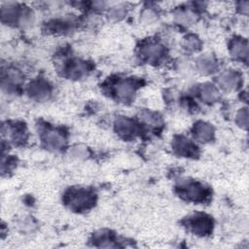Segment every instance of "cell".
Returning <instances> with one entry per match:
<instances>
[{"mask_svg":"<svg viewBox=\"0 0 249 249\" xmlns=\"http://www.w3.org/2000/svg\"><path fill=\"white\" fill-rule=\"evenodd\" d=\"M93 194L86 190H74L71 191L67 202L69 206L75 210H84L91 206L94 201Z\"/></svg>","mask_w":249,"mask_h":249,"instance_id":"cell-1","label":"cell"},{"mask_svg":"<svg viewBox=\"0 0 249 249\" xmlns=\"http://www.w3.org/2000/svg\"><path fill=\"white\" fill-rule=\"evenodd\" d=\"M179 192L185 198L193 201L202 200L206 196V192L200 184L189 180L179 184Z\"/></svg>","mask_w":249,"mask_h":249,"instance_id":"cell-2","label":"cell"},{"mask_svg":"<svg viewBox=\"0 0 249 249\" xmlns=\"http://www.w3.org/2000/svg\"><path fill=\"white\" fill-rule=\"evenodd\" d=\"M218 85L225 90H234L240 83V76L235 71H225L217 79Z\"/></svg>","mask_w":249,"mask_h":249,"instance_id":"cell-3","label":"cell"},{"mask_svg":"<svg viewBox=\"0 0 249 249\" xmlns=\"http://www.w3.org/2000/svg\"><path fill=\"white\" fill-rule=\"evenodd\" d=\"M44 141L46 143V146L52 150L57 151L64 147L65 145V138L62 133L58 130L54 129H49L44 135Z\"/></svg>","mask_w":249,"mask_h":249,"instance_id":"cell-4","label":"cell"},{"mask_svg":"<svg viewBox=\"0 0 249 249\" xmlns=\"http://www.w3.org/2000/svg\"><path fill=\"white\" fill-rule=\"evenodd\" d=\"M211 226H212L211 220L209 219V217L204 215L196 216L190 221V227L192 231L196 234H199V235H204L208 233L211 230Z\"/></svg>","mask_w":249,"mask_h":249,"instance_id":"cell-5","label":"cell"},{"mask_svg":"<svg viewBox=\"0 0 249 249\" xmlns=\"http://www.w3.org/2000/svg\"><path fill=\"white\" fill-rule=\"evenodd\" d=\"M28 92L31 95V97L37 100H45L50 96L51 89L46 82L34 81L29 85Z\"/></svg>","mask_w":249,"mask_h":249,"instance_id":"cell-6","label":"cell"},{"mask_svg":"<svg viewBox=\"0 0 249 249\" xmlns=\"http://www.w3.org/2000/svg\"><path fill=\"white\" fill-rule=\"evenodd\" d=\"M194 135L196 140L205 143L213 138L214 128L208 123L199 122L194 127Z\"/></svg>","mask_w":249,"mask_h":249,"instance_id":"cell-7","label":"cell"},{"mask_svg":"<svg viewBox=\"0 0 249 249\" xmlns=\"http://www.w3.org/2000/svg\"><path fill=\"white\" fill-rule=\"evenodd\" d=\"M141 54L146 60L157 61L162 56L163 48L161 45H160L158 43L151 42L142 47Z\"/></svg>","mask_w":249,"mask_h":249,"instance_id":"cell-8","label":"cell"},{"mask_svg":"<svg viewBox=\"0 0 249 249\" xmlns=\"http://www.w3.org/2000/svg\"><path fill=\"white\" fill-rule=\"evenodd\" d=\"M115 128L116 131L124 137L131 136L136 131L134 122L126 117H119L115 122Z\"/></svg>","mask_w":249,"mask_h":249,"instance_id":"cell-9","label":"cell"},{"mask_svg":"<svg viewBox=\"0 0 249 249\" xmlns=\"http://www.w3.org/2000/svg\"><path fill=\"white\" fill-rule=\"evenodd\" d=\"M135 88H136L135 84L132 81L124 80V81L119 82L116 85L115 91L119 98H121L123 100H126L133 95V93L135 91Z\"/></svg>","mask_w":249,"mask_h":249,"instance_id":"cell-10","label":"cell"},{"mask_svg":"<svg viewBox=\"0 0 249 249\" xmlns=\"http://www.w3.org/2000/svg\"><path fill=\"white\" fill-rule=\"evenodd\" d=\"M231 53L233 57L238 58V59H246L247 55H248V45H247V41L237 38V39H233L231 47Z\"/></svg>","mask_w":249,"mask_h":249,"instance_id":"cell-11","label":"cell"},{"mask_svg":"<svg viewBox=\"0 0 249 249\" xmlns=\"http://www.w3.org/2000/svg\"><path fill=\"white\" fill-rule=\"evenodd\" d=\"M66 71L69 77L79 79L88 73L89 68H88V64L85 61L75 60L69 64Z\"/></svg>","mask_w":249,"mask_h":249,"instance_id":"cell-12","label":"cell"},{"mask_svg":"<svg viewBox=\"0 0 249 249\" xmlns=\"http://www.w3.org/2000/svg\"><path fill=\"white\" fill-rule=\"evenodd\" d=\"M173 146L177 154L182 156H190L195 153V146L185 137H178L175 139Z\"/></svg>","mask_w":249,"mask_h":249,"instance_id":"cell-13","label":"cell"},{"mask_svg":"<svg viewBox=\"0 0 249 249\" xmlns=\"http://www.w3.org/2000/svg\"><path fill=\"white\" fill-rule=\"evenodd\" d=\"M196 65H197V69L200 72H202L204 74H209L215 70L216 61L212 55L204 54L197 59Z\"/></svg>","mask_w":249,"mask_h":249,"instance_id":"cell-14","label":"cell"},{"mask_svg":"<svg viewBox=\"0 0 249 249\" xmlns=\"http://www.w3.org/2000/svg\"><path fill=\"white\" fill-rule=\"evenodd\" d=\"M200 97L204 102H215L219 98L218 89L210 84H204L200 88Z\"/></svg>","mask_w":249,"mask_h":249,"instance_id":"cell-15","label":"cell"},{"mask_svg":"<svg viewBox=\"0 0 249 249\" xmlns=\"http://www.w3.org/2000/svg\"><path fill=\"white\" fill-rule=\"evenodd\" d=\"M175 18L176 20L181 23V24H191L195 18H194V15L189 12V11H179L175 14Z\"/></svg>","mask_w":249,"mask_h":249,"instance_id":"cell-16","label":"cell"},{"mask_svg":"<svg viewBox=\"0 0 249 249\" xmlns=\"http://www.w3.org/2000/svg\"><path fill=\"white\" fill-rule=\"evenodd\" d=\"M199 46H200V42L199 40L196 37V36H188L185 41H184V47L188 50V51H196L199 49Z\"/></svg>","mask_w":249,"mask_h":249,"instance_id":"cell-17","label":"cell"},{"mask_svg":"<svg viewBox=\"0 0 249 249\" xmlns=\"http://www.w3.org/2000/svg\"><path fill=\"white\" fill-rule=\"evenodd\" d=\"M236 123L237 124L242 127L246 128L248 125V111L246 108H242L236 115Z\"/></svg>","mask_w":249,"mask_h":249,"instance_id":"cell-18","label":"cell"},{"mask_svg":"<svg viewBox=\"0 0 249 249\" xmlns=\"http://www.w3.org/2000/svg\"><path fill=\"white\" fill-rule=\"evenodd\" d=\"M72 156H75L76 158H85L88 156V150L85 147L77 146L72 150Z\"/></svg>","mask_w":249,"mask_h":249,"instance_id":"cell-19","label":"cell"}]
</instances>
